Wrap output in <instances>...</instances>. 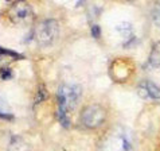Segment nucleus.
Segmentation results:
<instances>
[{"label": "nucleus", "mask_w": 160, "mask_h": 151, "mask_svg": "<svg viewBox=\"0 0 160 151\" xmlns=\"http://www.w3.org/2000/svg\"><path fill=\"white\" fill-rule=\"evenodd\" d=\"M106 117L105 109L98 104H92L88 105L82 109L81 112V123L85 128L93 130V128L100 127L104 123Z\"/></svg>", "instance_id": "20e7f679"}, {"label": "nucleus", "mask_w": 160, "mask_h": 151, "mask_svg": "<svg viewBox=\"0 0 160 151\" xmlns=\"http://www.w3.org/2000/svg\"><path fill=\"white\" fill-rule=\"evenodd\" d=\"M117 33L120 34V37L122 38V41L125 43H129L133 38H135V34H133V27L131 23H128V22H121L117 27Z\"/></svg>", "instance_id": "0eeeda50"}, {"label": "nucleus", "mask_w": 160, "mask_h": 151, "mask_svg": "<svg viewBox=\"0 0 160 151\" xmlns=\"http://www.w3.org/2000/svg\"><path fill=\"white\" fill-rule=\"evenodd\" d=\"M82 95V89L78 84H63L61 85L57 93L58 99V120L62 124V127L69 128L70 127V112L75 109V107L79 103Z\"/></svg>", "instance_id": "f257e3e1"}, {"label": "nucleus", "mask_w": 160, "mask_h": 151, "mask_svg": "<svg viewBox=\"0 0 160 151\" xmlns=\"http://www.w3.org/2000/svg\"><path fill=\"white\" fill-rule=\"evenodd\" d=\"M137 93L141 99L145 100H155L159 101L160 100V86H158L155 82L152 81H141L137 88Z\"/></svg>", "instance_id": "423d86ee"}, {"label": "nucleus", "mask_w": 160, "mask_h": 151, "mask_svg": "<svg viewBox=\"0 0 160 151\" xmlns=\"http://www.w3.org/2000/svg\"><path fill=\"white\" fill-rule=\"evenodd\" d=\"M0 119H3V120H11V119H14V113L11 112L10 105H8L6 99L2 95H0Z\"/></svg>", "instance_id": "6e6552de"}, {"label": "nucleus", "mask_w": 160, "mask_h": 151, "mask_svg": "<svg viewBox=\"0 0 160 151\" xmlns=\"http://www.w3.org/2000/svg\"><path fill=\"white\" fill-rule=\"evenodd\" d=\"M101 151H133L131 132L124 127H116L105 136Z\"/></svg>", "instance_id": "f03ea898"}, {"label": "nucleus", "mask_w": 160, "mask_h": 151, "mask_svg": "<svg viewBox=\"0 0 160 151\" xmlns=\"http://www.w3.org/2000/svg\"><path fill=\"white\" fill-rule=\"evenodd\" d=\"M59 24L55 19H46L41 22L35 30V39L41 46H51L58 38Z\"/></svg>", "instance_id": "7ed1b4c3"}, {"label": "nucleus", "mask_w": 160, "mask_h": 151, "mask_svg": "<svg viewBox=\"0 0 160 151\" xmlns=\"http://www.w3.org/2000/svg\"><path fill=\"white\" fill-rule=\"evenodd\" d=\"M4 55H10V57H12V58H22L20 55H18V53L11 51V50H6V49L0 47V57H4Z\"/></svg>", "instance_id": "9b49d317"}, {"label": "nucleus", "mask_w": 160, "mask_h": 151, "mask_svg": "<svg viewBox=\"0 0 160 151\" xmlns=\"http://www.w3.org/2000/svg\"><path fill=\"white\" fill-rule=\"evenodd\" d=\"M0 77L4 78V80H8V78H11L12 77V72L10 69H0Z\"/></svg>", "instance_id": "f8f14e48"}, {"label": "nucleus", "mask_w": 160, "mask_h": 151, "mask_svg": "<svg viewBox=\"0 0 160 151\" xmlns=\"http://www.w3.org/2000/svg\"><path fill=\"white\" fill-rule=\"evenodd\" d=\"M149 65L152 68H160V42L153 46L149 55Z\"/></svg>", "instance_id": "1a4fd4ad"}, {"label": "nucleus", "mask_w": 160, "mask_h": 151, "mask_svg": "<svg viewBox=\"0 0 160 151\" xmlns=\"http://www.w3.org/2000/svg\"><path fill=\"white\" fill-rule=\"evenodd\" d=\"M92 33H93V37H94V38H98L100 33H101V29L98 27V26H93V27H92Z\"/></svg>", "instance_id": "ddd939ff"}, {"label": "nucleus", "mask_w": 160, "mask_h": 151, "mask_svg": "<svg viewBox=\"0 0 160 151\" xmlns=\"http://www.w3.org/2000/svg\"><path fill=\"white\" fill-rule=\"evenodd\" d=\"M152 19H153V23L160 27V4H158V6L153 8V12H152Z\"/></svg>", "instance_id": "9d476101"}, {"label": "nucleus", "mask_w": 160, "mask_h": 151, "mask_svg": "<svg viewBox=\"0 0 160 151\" xmlns=\"http://www.w3.org/2000/svg\"><path fill=\"white\" fill-rule=\"evenodd\" d=\"M8 18L15 24L27 23L32 18V8L26 0H18L8 10Z\"/></svg>", "instance_id": "39448f33"}]
</instances>
